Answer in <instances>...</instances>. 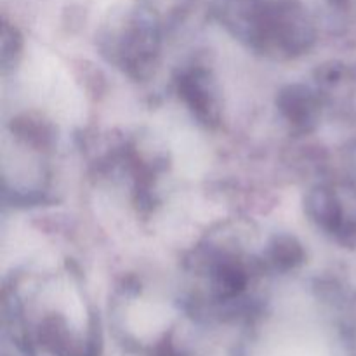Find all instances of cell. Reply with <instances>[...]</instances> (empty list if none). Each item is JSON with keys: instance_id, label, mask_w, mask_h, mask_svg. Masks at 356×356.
Here are the masks:
<instances>
[{"instance_id": "1", "label": "cell", "mask_w": 356, "mask_h": 356, "mask_svg": "<svg viewBox=\"0 0 356 356\" xmlns=\"http://www.w3.org/2000/svg\"><path fill=\"white\" fill-rule=\"evenodd\" d=\"M177 92L202 124L214 127L221 118L218 87L211 73L202 66L184 72L177 80Z\"/></svg>"}, {"instance_id": "2", "label": "cell", "mask_w": 356, "mask_h": 356, "mask_svg": "<svg viewBox=\"0 0 356 356\" xmlns=\"http://www.w3.org/2000/svg\"><path fill=\"white\" fill-rule=\"evenodd\" d=\"M280 110L284 117L294 125L296 129L308 131L316 120L320 101L309 89L301 86H294L285 90L280 96Z\"/></svg>"}]
</instances>
